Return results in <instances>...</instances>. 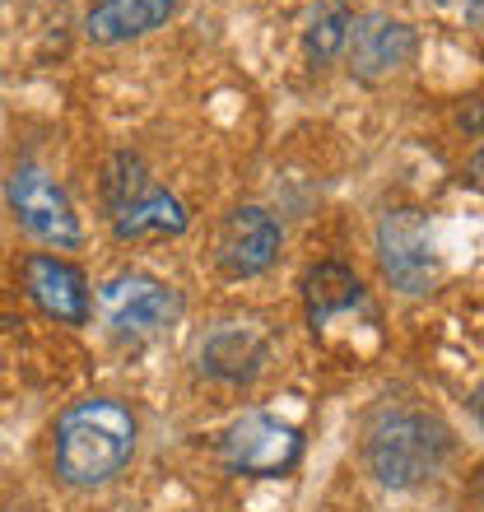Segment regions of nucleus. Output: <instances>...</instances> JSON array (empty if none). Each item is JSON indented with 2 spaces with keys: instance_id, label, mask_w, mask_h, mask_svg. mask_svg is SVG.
I'll return each instance as SVG.
<instances>
[{
  "instance_id": "f257e3e1",
  "label": "nucleus",
  "mask_w": 484,
  "mask_h": 512,
  "mask_svg": "<svg viewBox=\"0 0 484 512\" xmlns=\"http://www.w3.org/2000/svg\"><path fill=\"white\" fill-rule=\"evenodd\" d=\"M135 452V415L121 401L94 396L75 401L66 415L56 419L52 438V466L61 485L70 489H98L126 471Z\"/></svg>"
},
{
  "instance_id": "f03ea898",
  "label": "nucleus",
  "mask_w": 484,
  "mask_h": 512,
  "mask_svg": "<svg viewBox=\"0 0 484 512\" xmlns=\"http://www.w3.org/2000/svg\"><path fill=\"white\" fill-rule=\"evenodd\" d=\"M452 457V429L429 410L415 405H387L368 424L363 438V461L387 489H415L447 466Z\"/></svg>"
},
{
  "instance_id": "7ed1b4c3",
  "label": "nucleus",
  "mask_w": 484,
  "mask_h": 512,
  "mask_svg": "<svg viewBox=\"0 0 484 512\" xmlns=\"http://www.w3.org/2000/svg\"><path fill=\"white\" fill-rule=\"evenodd\" d=\"M377 266L391 289L429 294L438 284V252H433L429 219L419 210H387L377 224Z\"/></svg>"
},
{
  "instance_id": "20e7f679",
  "label": "nucleus",
  "mask_w": 484,
  "mask_h": 512,
  "mask_svg": "<svg viewBox=\"0 0 484 512\" xmlns=\"http://www.w3.org/2000/svg\"><path fill=\"white\" fill-rule=\"evenodd\" d=\"M5 201H10L14 219L24 224L33 238H42L47 247H80L84 243V229H80V215H75V205L61 187H56L52 177L24 163V168H14L10 182H5Z\"/></svg>"
},
{
  "instance_id": "39448f33",
  "label": "nucleus",
  "mask_w": 484,
  "mask_h": 512,
  "mask_svg": "<svg viewBox=\"0 0 484 512\" xmlns=\"http://www.w3.org/2000/svg\"><path fill=\"white\" fill-rule=\"evenodd\" d=\"M298 457H303V433L275 415H242L224 433V466L233 475L270 480V475L294 471Z\"/></svg>"
},
{
  "instance_id": "423d86ee",
  "label": "nucleus",
  "mask_w": 484,
  "mask_h": 512,
  "mask_svg": "<svg viewBox=\"0 0 484 512\" xmlns=\"http://www.w3.org/2000/svg\"><path fill=\"white\" fill-rule=\"evenodd\" d=\"M280 256V224L275 215H266L261 205H238L215 238V261L229 280H247L270 270V261Z\"/></svg>"
},
{
  "instance_id": "0eeeda50",
  "label": "nucleus",
  "mask_w": 484,
  "mask_h": 512,
  "mask_svg": "<svg viewBox=\"0 0 484 512\" xmlns=\"http://www.w3.org/2000/svg\"><path fill=\"white\" fill-rule=\"evenodd\" d=\"M103 317L117 326L121 336H154L177 317V294L154 275H117L103 284Z\"/></svg>"
},
{
  "instance_id": "6e6552de",
  "label": "nucleus",
  "mask_w": 484,
  "mask_h": 512,
  "mask_svg": "<svg viewBox=\"0 0 484 512\" xmlns=\"http://www.w3.org/2000/svg\"><path fill=\"white\" fill-rule=\"evenodd\" d=\"M415 61V28L373 10L359 14L350 28V70L359 80H387Z\"/></svg>"
},
{
  "instance_id": "1a4fd4ad",
  "label": "nucleus",
  "mask_w": 484,
  "mask_h": 512,
  "mask_svg": "<svg viewBox=\"0 0 484 512\" xmlns=\"http://www.w3.org/2000/svg\"><path fill=\"white\" fill-rule=\"evenodd\" d=\"M24 289L52 322L84 326L89 322V280L80 266H70L52 252H33L24 261Z\"/></svg>"
},
{
  "instance_id": "9d476101",
  "label": "nucleus",
  "mask_w": 484,
  "mask_h": 512,
  "mask_svg": "<svg viewBox=\"0 0 484 512\" xmlns=\"http://www.w3.org/2000/svg\"><path fill=\"white\" fill-rule=\"evenodd\" d=\"M173 0H103L84 14V33L98 47H117V42L145 38L154 28H163L173 19Z\"/></svg>"
},
{
  "instance_id": "9b49d317",
  "label": "nucleus",
  "mask_w": 484,
  "mask_h": 512,
  "mask_svg": "<svg viewBox=\"0 0 484 512\" xmlns=\"http://www.w3.org/2000/svg\"><path fill=\"white\" fill-rule=\"evenodd\" d=\"M182 229H187V205L159 187H149L140 201L112 215V233L121 243H159V238H177Z\"/></svg>"
},
{
  "instance_id": "f8f14e48",
  "label": "nucleus",
  "mask_w": 484,
  "mask_h": 512,
  "mask_svg": "<svg viewBox=\"0 0 484 512\" xmlns=\"http://www.w3.org/2000/svg\"><path fill=\"white\" fill-rule=\"evenodd\" d=\"M303 303H308V322L312 331L326 326L331 317L340 312H350L363 303V284L350 266H340V261H322V266H312L303 275Z\"/></svg>"
},
{
  "instance_id": "ddd939ff",
  "label": "nucleus",
  "mask_w": 484,
  "mask_h": 512,
  "mask_svg": "<svg viewBox=\"0 0 484 512\" xmlns=\"http://www.w3.org/2000/svg\"><path fill=\"white\" fill-rule=\"evenodd\" d=\"M266 364V345L252 326H219L215 336L201 345V373L224 382H242L252 378L256 368Z\"/></svg>"
},
{
  "instance_id": "4468645a",
  "label": "nucleus",
  "mask_w": 484,
  "mask_h": 512,
  "mask_svg": "<svg viewBox=\"0 0 484 512\" xmlns=\"http://www.w3.org/2000/svg\"><path fill=\"white\" fill-rule=\"evenodd\" d=\"M350 28H354V10L345 0H322L312 10V24H308V56L317 66L336 61L345 47H350Z\"/></svg>"
},
{
  "instance_id": "2eb2a0df",
  "label": "nucleus",
  "mask_w": 484,
  "mask_h": 512,
  "mask_svg": "<svg viewBox=\"0 0 484 512\" xmlns=\"http://www.w3.org/2000/svg\"><path fill=\"white\" fill-rule=\"evenodd\" d=\"M149 191V177H145V163L140 154H117L108 163V177H103V201H108L112 215H121L131 201H140Z\"/></svg>"
},
{
  "instance_id": "dca6fc26",
  "label": "nucleus",
  "mask_w": 484,
  "mask_h": 512,
  "mask_svg": "<svg viewBox=\"0 0 484 512\" xmlns=\"http://www.w3.org/2000/svg\"><path fill=\"white\" fill-rule=\"evenodd\" d=\"M461 503H466V512H484V466L466 480V494H461Z\"/></svg>"
},
{
  "instance_id": "f3484780",
  "label": "nucleus",
  "mask_w": 484,
  "mask_h": 512,
  "mask_svg": "<svg viewBox=\"0 0 484 512\" xmlns=\"http://www.w3.org/2000/svg\"><path fill=\"white\" fill-rule=\"evenodd\" d=\"M461 122H466V131L484 135V98H480V103H471V108H466V117H461Z\"/></svg>"
},
{
  "instance_id": "a211bd4d",
  "label": "nucleus",
  "mask_w": 484,
  "mask_h": 512,
  "mask_svg": "<svg viewBox=\"0 0 484 512\" xmlns=\"http://www.w3.org/2000/svg\"><path fill=\"white\" fill-rule=\"evenodd\" d=\"M471 182H475V187L484 191V145L475 149V159H471Z\"/></svg>"
}]
</instances>
